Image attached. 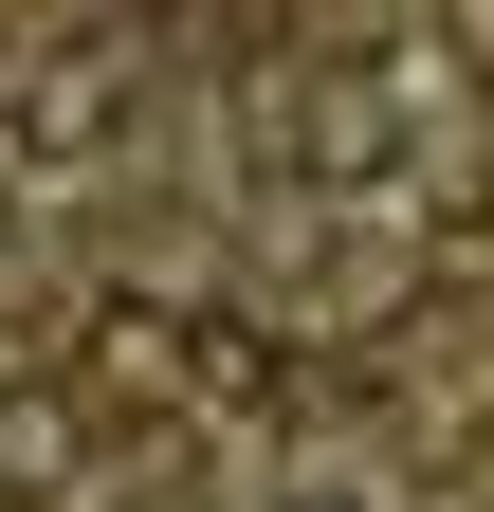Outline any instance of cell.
Here are the masks:
<instances>
[{"instance_id": "6da1fadb", "label": "cell", "mask_w": 494, "mask_h": 512, "mask_svg": "<svg viewBox=\"0 0 494 512\" xmlns=\"http://www.w3.org/2000/svg\"><path fill=\"white\" fill-rule=\"evenodd\" d=\"M403 110H421V74H385V55H312V74L275 92V183H312V202L403 183Z\"/></svg>"}, {"instance_id": "7a4b0ae2", "label": "cell", "mask_w": 494, "mask_h": 512, "mask_svg": "<svg viewBox=\"0 0 494 512\" xmlns=\"http://www.w3.org/2000/svg\"><path fill=\"white\" fill-rule=\"evenodd\" d=\"M92 494V403L74 384H0V512H74Z\"/></svg>"}, {"instance_id": "3957f363", "label": "cell", "mask_w": 494, "mask_h": 512, "mask_svg": "<svg viewBox=\"0 0 494 512\" xmlns=\"http://www.w3.org/2000/svg\"><path fill=\"white\" fill-rule=\"evenodd\" d=\"M110 92H129V55H55V74H19V165H74L92 128H110Z\"/></svg>"}, {"instance_id": "277c9868", "label": "cell", "mask_w": 494, "mask_h": 512, "mask_svg": "<svg viewBox=\"0 0 494 512\" xmlns=\"http://www.w3.org/2000/svg\"><path fill=\"white\" fill-rule=\"evenodd\" d=\"M312 512H348V494H312Z\"/></svg>"}]
</instances>
